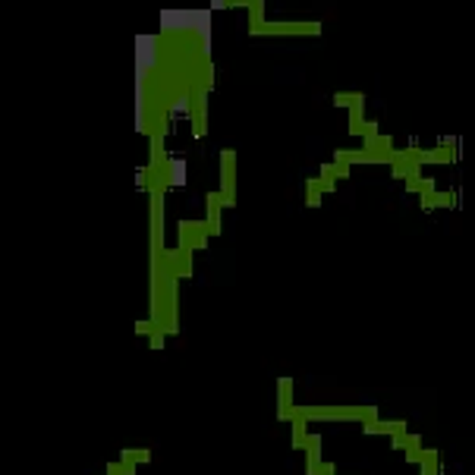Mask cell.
I'll return each mask as SVG.
<instances>
[{
    "mask_svg": "<svg viewBox=\"0 0 475 475\" xmlns=\"http://www.w3.org/2000/svg\"><path fill=\"white\" fill-rule=\"evenodd\" d=\"M158 29L161 35H195L199 51L211 57L214 10H208V6H164L158 13Z\"/></svg>",
    "mask_w": 475,
    "mask_h": 475,
    "instance_id": "6da1fadb",
    "label": "cell"
},
{
    "mask_svg": "<svg viewBox=\"0 0 475 475\" xmlns=\"http://www.w3.org/2000/svg\"><path fill=\"white\" fill-rule=\"evenodd\" d=\"M227 6H230V0H208V10H214V13L227 10Z\"/></svg>",
    "mask_w": 475,
    "mask_h": 475,
    "instance_id": "8992f818",
    "label": "cell"
},
{
    "mask_svg": "<svg viewBox=\"0 0 475 475\" xmlns=\"http://www.w3.org/2000/svg\"><path fill=\"white\" fill-rule=\"evenodd\" d=\"M133 116H135V133H142L148 123V101H145V79L133 76Z\"/></svg>",
    "mask_w": 475,
    "mask_h": 475,
    "instance_id": "3957f363",
    "label": "cell"
},
{
    "mask_svg": "<svg viewBox=\"0 0 475 475\" xmlns=\"http://www.w3.org/2000/svg\"><path fill=\"white\" fill-rule=\"evenodd\" d=\"M192 116V95H180L170 104V120H189Z\"/></svg>",
    "mask_w": 475,
    "mask_h": 475,
    "instance_id": "5b68a950",
    "label": "cell"
},
{
    "mask_svg": "<svg viewBox=\"0 0 475 475\" xmlns=\"http://www.w3.org/2000/svg\"><path fill=\"white\" fill-rule=\"evenodd\" d=\"M186 161L183 158H170L167 161V186L170 189H183L186 186V180H189V170H186Z\"/></svg>",
    "mask_w": 475,
    "mask_h": 475,
    "instance_id": "277c9868",
    "label": "cell"
},
{
    "mask_svg": "<svg viewBox=\"0 0 475 475\" xmlns=\"http://www.w3.org/2000/svg\"><path fill=\"white\" fill-rule=\"evenodd\" d=\"M158 60H161V35L154 32H139L133 38V76L139 79H148V76L158 69Z\"/></svg>",
    "mask_w": 475,
    "mask_h": 475,
    "instance_id": "7a4b0ae2",
    "label": "cell"
}]
</instances>
